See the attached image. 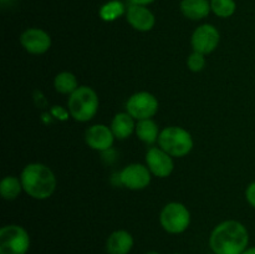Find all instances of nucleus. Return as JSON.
I'll list each match as a JSON object with an SVG mask.
<instances>
[{
	"label": "nucleus",
	"instance_id": "obj_29",
	"mask_svg": "<svg viewBox=\"0 0 255 254\" xmlns=\"http://www.w3.org/2000/svg\"><path fill=\"white\" fill-rule=\"evenodd\" d=\"M172 254H179V253H172Z\"/></svg>",
	"mask_w": 255,
	"mask_h": 254
},
{
	"label": "nucleus",
	"instance_id": "obj_18",
	"mask_svg": "<svg viewBox=\"0 0 255 254\" xmlns=\"http://www.w3.org/2000/svg\"><path fill=\"white\" fill-rule=\"evenodd\" d=\"M54 85L55 90L62 95H71L72 92L79 89L76 76L69 71H62L57 74L56 77H55Z\"/></svg>",
	"mask_w": 255,
	"mask_h": 254
},
{
	"label": "nucleus",
	"instance_id": "obj_28",
	"mask_svg": "<svg viewBox=\"0 0 255 254\" xmlns=\"http://www.w3.org/2000/svg\"><path fill=\"white\" fill-rule=\"evenodd\" d=\"M6 1H9V0H1L2 4H5V2H6Z\"/></svg>",
	"mask_w": 255,
	"mask_h": 254
},
{
	"label": "nucleus",
	"instance_id": "obj_17",
	"mask_svg": "<svg viewBox=\"0 0 255 254\" xmlns=\"http://www.w3.org/2000/svg\"><path fill=\"white\" fill-rule=\"evenodd\" d=\"M136 133L141 141L152 144L156 141L158 142V137L161 132H159L156 122L152 121L151 119H147L138 121V124L136 125Z\"/></svg>",
	"mask_w": 255,
	"mask_h": 254
},
{
	"label": "nucleus",
	"instance_id": "obj_8",
	"mask_svg": "<svg viewBox=\"0 0 255 254\" xmlns=\"http://www.w3.org/2000/svg\"><path fill=\"white\" fill-rule=\"evenodd\" d=\"M221 41V34L218 29L211 24L199 25L192 34L191 44L196 52L207 55L213 52Z\"/></svg>",
	"mask_w": 255,
	"mask_h": 254
},
{
	"label": "nucleus",
	"instance_id": "obj_13",
	"mask_svg": "<svg viewBox=\"0 0 255 254\" xmlns=\"http://www.w3.org/2000/svg\"><path fill=\"white\" fill-rule=\"evenodd\" d=\"M126 19L134 30L142 32L152 30L156 24V17L153 12L143 5H129L126 10Z\"/></svg>",
	"mask_w": 255,
	"mask_h": 254
},
{
	"label": "nucleus",
	"instance_id": "obj_22",
	"mask_svg": "<svg viewBox=\"0 0 255 254\" xmlns=\"http://www.w3.org/2000/svg\"><path fill=\"white\" fill-rule=\"evenodd\" d=\"M187 66L191 71L193 72H199L204 69L206 66V57L201 52L193 51L187 59Z\"/></svg>",
	"mask_w": 255,
	"mask_h": 254
},
{
	"label": "nucleus",
	"instance_id": "obj_20",
	"mask_svg": "<svg viewBox=\"0 0 255 254\" xmlns=\"http://www.w3.org/2000/svg\"><path fill=\"white\" fill-rule=\"evenodd\" d=\"M126 7H125L124 2L120 0H110V1L105 2L101 7H100V17L104 21H115L126 14Z\"/></svg>",
	"mask_w": 255,
	"mask_h": 254
},
{
	"label": "nucleus",
	"instance_id": "obj_7",
	"mask_svg": "<svg viewBox=\"0 0 255 254\" xmlns=\"http://www.w3.org/2000/svg\"><path fill=\"white\" fill-rule=\"evenodd\" d=\"M126 110L133 119L138 120V121L151 119L158 111V101L149 92H137L128 99L126 104Z\"/></svg>",
	"mask_w": 255,
	"mask_h": 254
},
{
	"label": "nucleus",
	"instance_id": "obj_6",
	"mask_svg": "<svg viewBox=\"0 0 255 254\" xmlns=\"http://www.w3.org/2000/svg\"><path fill=\"white\" fill-rule=\"evenodd\" d=\"M29 248V233L22 227L9 224L0 229V254H26Z\"/></svg>",
	"mask_w": 255,
	"mask_h": 254
},
{
	"label": "nucleus",
	"instance_id": "obj_26",
	"mask_svg": "<svg viewBox=\"0 0 255 254\" xmlns=\"http://www.w3.org/2000/svg\"><path fill=\"white\" fill-rule=\"evenodd\" d=\"M242 254H255V247H248Z\"/></svg>",
	"mask_w": 255,
	"mask_h": 254
},
{
	"label": "nucleus",
	"instance_id": "obj_21",
	"mask_svg": "<svg viewBox=\"0 0 255 254\" xmlns=\"http://www.w3.org/2000/svg\"><path fill=\"white\" fill-rule=\"evenodd\" d=\"M212 12L219 17H231L236 12V0H211Z\"/></svg>",
	"mask_w": 255,
	"mask_h": 254
},
{
	"label": "nucleus",
	"instance_id": "obj_4",
	"mask_svg": "<svg viewBox=\"0 0 255 254\" xmlns=\"http://www.w3.org/2000/svg\"><path fill=\"white\" fill-rule=\"evenodd\" d=\"M158 143L172 157H184L193 148V138L187 129L178 126L166 127L161 131Z\"/></svg>",
	"mask_w": 255,
	"mask_h": 254
},
{
	"label": "nucleus",
	"instance_id": "obj_3",
	"mask_svg": "<svg viewBox=\"0 0 255 254\" xmlns=\"http://www.w3.org/2000/svg\"><path fill=\"white\" fill-rule=\"evenodd\" d=\"M69 112L74 120L87 122L94 119L99 110V96L94 89L89 86H80L72 92L67 101Z\"/></svg>",
	"mask_w": 255,
	"mask_h": 254
},
{
	"label": "nucleus",
	"instance_id": "obj_1",
	"mask_svg": "<svg viewBox=\"0 0 255 254\" xmlns=\"http://www.w3.org/2000/svg\"><path fill=\"white\" fill-rule=\"evenodd\" d=\"M248 244V229L238 221L222 222L209 237V247L213 254H242Z\"/></svg>",
	"mask_w": 255,
	"mask_h": 254
},
{
	"label": "nucleus",
	"instance_id": "obj_16",
	"mask_svg": "<svg viewBox=\"0 0 255 254\" xmlns=\"http://www.w3.org/2000/svg\"><path fill=\"white\" fill-rule=\"evenodd\" d=\"M111 129L115 137L119 139H125L136 131V125L133 122V117L128 112H121L114 117L111 124Z\"/></svg>",
	"mask_w": 255,
	"mask_h": 254
},
{
	"label": "nucleus",
	"instance_id": "obj_2",
	"mask_svg": "<svg viewBox=\"0 0 255 254\" xmlns=\"http://www.w3.org/2000/svg\"><path fill=\"white\" fill-rule=\"evenodd\" d=\"M22 188L34 199H47L56 189V177L54 172L42 163H30L21 172Z\"/></svg>",
	"mask_w": 255,
	"mask_h": 254
},
{
	"label": "nucleus",
	"instance_id": "obj_14",
	"mask_svg": "<svg viewBox=\"0 0 255 254\" xmlns=\"http://www.w3.org/2000/svg\"><path fill=\"white\" fill-rule=\"evenodd\" d=\"M133 237L129 232L120 229L110 234L106 241L107 254H128L133 248Z\"/></svg>",
	"mask_w": 255,
	"mask_h": 254
},
{
	"label": "nucleus",
	"instance_id": "obj_27",
	"mask_svg": "<svg viewBox=\"0 0 255 254\" xmlns=\"http://www.w3.org/2000/svg\"><path fill=\"white\" fill-rule=\"evenodd\" d=\"M146 254H159L158 252H156V251H151V252H147Z\"/></svg>",
	"mask_w": 255,
	"mask_h": 254
},
{
	"label": "nucleus",
	"instance_id": "obj_19",
	"mask_svg": "<svg viewBox=\"0 0 255 254\" xmlns=\"http://www.w3.org/2000/svg\"><path fill=\"white\" fill-rule=\"evenodd\" d=\"M21 179L14 176H6L2 178L1 183H0V193H1L2 198L6 201H14L19 197V194L22 191Z\"/></svg>",
	"mask_w": 255,
	"mask_h": 254
},
{
	"label": "nucleus",
	"instance_id": "obj_10",
	"mask_svg": "<svg viewBox=\"0 0 255 254\" xmlns=\"http://www.w3.org/2000/svg\"><path fill=\"white\" fill-rule=\"evenodd\" d=\"M146 163L153 176L166 178L173 172L174 163L171 154L167 153L161 147H152L146 153Z\"/></svg>",
	"mask_w": 255,
	"mask_h": 254
},
{
	"label": "nucleus",
	"instance_id": "obj_24",
	"mask_svg": "<svg viewBox=\"0 0 255 254\" xmlns=\"http://www.w3.org/2000/svg\"><path fill=\"white\" fill-rule=\"evenodd\" d=\"M51 115L55 117V119H59V120H67L69 117V112L66 110H64L62 107L59 106H54L51 109Z\"/></svg>",
	"mask_w": 255,
	"mask_h": 254
},
{
	"label": "nucleus",
	"instance_id": "obj_25",
	"mask_svg": "<svg viewBox=\"0 0 255 254\" xmlns=\"http://www.w3.org/2000/svg\"><path fill=\"white\" fill-rule=\"evenodd\" d=\"M131 4H136V5H143V6H147V5L152 4L156 0H129Z\"/></svg>",
	"mask_w": 255,
	"mask_h": 254
},
{
	"label": "nucleus",
	"instance_id": "obj_9",
	"mask_svg": "<svg viewBox=\"0 0 255 254\" xmlns=\"http://www.w3.org/2000/svg\"><path fill=\"white\" fill-rule=\"evenodd\" d=\"M151 171L148 167L139 163H132L125 167L120 173V182L132 191L144 189L151 183Z\"/></svg>",
	"mask_w": 255,
	"mask_h": 254
},
{
	"label": "nucleus",
	"instance_id": "obj_23",
	"mask_svg": "<svg viewBox=\"0 0 255 254\" xmlns=\"http://www.w3.org/2000/svg\"><path fill=\"white\" fill-rule=\"evenodd\" d=\"M246 198L247 201H248V203L255 208V182H252V183L247 187Z\"/></svg>",
	"mask_w": 255,
	"mask_h": 254
},
{
	"label": "nucleus",
	"instance_id": "obj_5",
	"mask_svg": "<svg viewBox=\"0 0 255 254\" xmlns=\"http://www.w3.org/2000/svg\"><path fill=\"white\" fill-rule=\"evenodd\" d=\"M159 222L167 233L181 234L186 232L191 224V213L184 204L171 202L161 211Z\"/></svg>",
	"mask_w": 255,
	"mask_h": 254
},
{
	"label": "nucleus",
	"instance_id": "obj_12",
	"mask_svg": "<svg viewBox=\"0 0 255 254\" xmlns=\"http://www.w3.org/2000/svg\"><path fill=\"white\" fill-rule=\"evenodd\" d=\"M115 138L116 137H115L111 127H107L106 125H94L87 128L86 133H85V141H86L87 146L100 152L109 151L114 144Z\"/></svg>",
	"mask_w": 255,
	"mask_h": 254
},
{
	"label": "nucleus",
	"instance_id": "obj_15",
	"mask_svg": "<svg viewBox=\"0 0 255 254\" xmlns=\"http://www.w3.org/2000/svg\"><path fill=\"white\" fill-rule=\"evenodd\" d=\"M181 11L187 19L202 20L212 11L211 1L208 0H182Z\"/></svg>",
	"mask_w": 255,
	"mask_h": 254
},
{
	"label": "nucleus",
	"instance_id": "obj_11",
	"mask_svg": "<svg viewBox=\"0 0 255 254\" xmlns=\"http://www.w3.org/2000/svg\"><path fill=\"white\" fill-rule=\"evenodd\" d=\"M20 42L22 47L29 54L42 55L49 51L51 47V37L46 31L37 27H30L25 30L20 36Z\"/></svg>",
	"mask_w": 255,
	"mask_h": 254
}]
</instances>
